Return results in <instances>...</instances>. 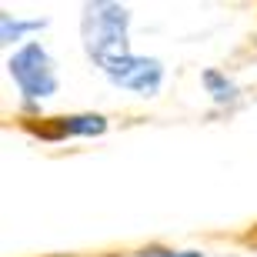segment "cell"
<instances>
[{
    "mask_svg": "<svg viewBox=\"0 0 257 257\" xmlns=\"http://www.w3.org/2000/svg\"><path fill=\"white\" fill-rule=\"evenodd\" d=\"M127 27H131V10L120 4H84L80 14V37H84V50L87 57L94 60L97 67H104L107 60L127 57Z\"/></svg>",
    "mask_w": 257,
    "mask_h": 257,
    "instance_id": "cell-1",
    "label": "cell"
},
{
    "mask_svg": "<svg viewBox=\"0 0 257 257\" xmlns=\"http://www.w3.org/2000/svg\"><path fill=\"white\" fill-rule=\"evenodd\" d=\"M7 74L14 77L24 104H37V100H47V97L57 94L60 77H57V64L47 54L44 44L37 40H27L24 47H17L7 60Z\"/></svg>",
    "mask_w": 257,
    "mask_h": 257,
    "instance_id": "cell-2",
    "label": "cell"
},
{
    "mask_svg": "<svg viewBox=\"0 0 257 257\" xmlns=\"http://www.w3.org/2000/svg\"><path fill=\"white\" fill-rule=\"evenodd\" d=\"M104 77L120 90H134L137 97H154L164 84V64L157 57H141V54H127V57L107 60Z\"/></svg>",
    "mask_w": 257,
    "mask_h": 257,
    "instance_id": "cell-3",
    "label": "cell"
},
{
    "mask_svg": "<svg viewBox=\"0 0 257 257\" xmlns=\"http://www.w3.org/2000/svg\"><path fill=\"white\" fill-rule=\"evenodd\" d=\"M47 141H60V137H100L107 134V117L104 114H70V117H54L50 127L37 131Z\"/></svg>",
    "mask_w": 257,
    "mask_h": 257,
    "instance_id": "cell-4",
    "label": "cell"
},
{
    "mask_svg": "<svg viewBox=\"0 0 257 257\" xmlns=\"http://www.w3.org/2000/svg\"><path fill=\"white\" fill-rule=\"evenodd\" d=\"M44 27H47V20H44V17H37V20H20V17L4 14V17H0V40H4V44H20L27 34L44 30ZM20 47H24V44H20Z\"/></svg>",
    "mask_w": 257,
    "mask_h": 257,
    "instance_id": "cell-5",
    "label": "cell"
},
{
    "mask_svg": "<svg viewBox=\"0 0 257 257\" xmlns=\"http://www.w3.org/2000/svg\"><path fill=\"white\" fill-rule=\"evenodd\" d=\"M200 80H204V87H207V94L214 97V104H234V100H237V87H234V80H227L220 70H204Z\"/></svg>",
    "mask_w": 257,
    "mask_h": 257,
    "instance_id": "cell-6",
    "label": "cell"
},
{
    "mask_svg": "<svg viewBox=\"0 0 257 257\" xmlns=\"http://www.w3.org/2000/svg\"><path fill=\"white\" fill-rule=\"evenodd\" d=\"M141 257H204V250H167V247H147Z\"/></svg>",
    "mask_w": 257,
    "mask_h": 257,
    "instance_id": "cell-7",
    "label": "cell"
}]
</instances>
